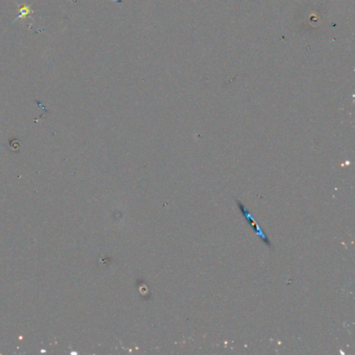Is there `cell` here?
Listing matches in <instances>:
<instances>
[{"label":"cell","mask_w":355,"mask_h":355,"mask_svg":"<svg viewBox=\"0 0 355 355\" xmlns=\"http://www.w3.org/2000/svg\"><path fill=\"white\" fill-rule=\"evenodd\" d=\"M235 202H236V204H238V206H239V209H240L242 215L245 217V219H246L247 221H249V223L253 226L254 231L256 232V234H257L258 236H260L261 241H262L265 245H268L270 248H273V245L271 244V242H270L269 238L267 236V234H265V233L260 229V227L256 224V222L254 221L252 215H251V214L249 213V211L246 209V206H245L241 201H239V200H235Z\"/></svg>","instance_id":"6da1fadb"}]
</instances>
